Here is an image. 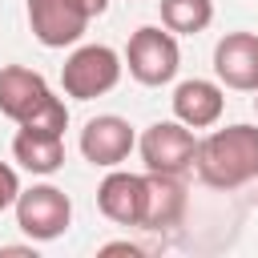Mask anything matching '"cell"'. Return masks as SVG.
<instances>
[{
	"mask_svg": "<svg viewBox=\"0 0 258 258\" xmlns=\"http://www.w3.org/2000/svg\"><path fill=\"white\" fill-rule=\"evenodd\" d=\"M101 254H141L137 246H129V242H105L101 246Z\"/></svg>",
	"mask_w": 258,
	"mask_h": 258,
	"instance_id": "16",
	"label": "cell"
},
{
	"mask_svg": "<svg viewBox=\"0 0 258 258\" xmlns=\"http://www.w3.org/2000/svg\"><path fill=\"white\" fill-rule=\"evenodd\" d=\"M137 153L145 161L149 173H185L194 169V153H198V137L189 125L173 121H153L141 137H137Z\"/></svg>",
	"mask_w": 258,
	"mask_h": 258,
	"instance_id": "6",
	"label": "cell"
},
{
	"mask_svg": "<svg viewBox=\"0 0 258 258\" xmlns=\"http://www.w3.org/2000/svg\"><path fill=\"white\" fill-rule=\"evenodd\" d=\"M185 214V185L177 173H149L145 169V218L141 230H169Z\"/></svg>",
	"mask_w": 258,
	"mask_h": 258,
	"instance_id": "12",
	"label": "cell"
},
{
	"mask_svg": "<svg viewBox=\"0 0 258 258\" xmlns=\"http://www.w3.org/2000/svg\"><path fill=\"white\" fill-rule=\"evenodd\" d=\"M52 97L56 93L48 89V81L36 69H28V64H4L0 69V113L8 121H16V125L32 121Z\"/></svg>",
	"mask_w": 258,
	"mask_h": 258,
	"instance_id": "8",
	"label": "cell"
},
{
	"mask_svg": "<svg viewBox=\"0 0 258 258\" xmlns=\"http://www.w3.org/2000/svg\"><path fill=\"white\" fill-rule=\"evenodd\" d=\"M173 117L189 129H210L222 121V109H226V93L218 81H206V77H189L173 89Z\"/></svg>",
	"mask_w": 258,
	"mask_h": 258,
	"instance_id": "11",
	"label": "cell"
},
{
	"mask_svg": "<svg viewBox=\"0 0 258 258\" xmlns=\"http://www.w3.org/2000/svg\"><path fill=\"white\" fill-rule=\"evenodd\" d=\"M16 194H20V173H16L8 161H0V214L16 202Z\"/></svg>",
	"mask_w": 258,
	"mask_h": 258,
	"instance_id": "15",
	"label": "cell"
},
{
	"mask_svg": "<svg viewBox=\"0 0 258 258\" xmlns=\"http://www.w3.org/2000/svg\"><path fill=\"white\" fill-rule=\"evenodd\" d=\"M97 210L117 226H137L141 230V218H145V173L109 169L105 181L97 185Z\"/></svg>",
	"mask_w": 258,
	"mask_h": 258,
	"instance_id": "10",
	"label": "cell"
},
{
	"mask_svg": "<svg viewBox=\"0 0 258 258\" xmlns=\"http://www.w3.org/2000/svg\"><path fill=\"white\" fill-rule=\"evenodd\" d=\"M194 169L210 189H238L258 177V125H226L198 141Z\"/></svg>",
	"mask_w": 258,
	"mask_h": 258,
	"instance_id": "1",
	"label": "cell"
},
{
	"mask_svg": "<svg viewBox=\"0 0 258 258\" xmlns=\"http://www.w3.org/2000/svg\"><path fill=\"white\" fill-rule=\"evenodd\" d=\"M157 4H161V24L173 36L206 32L214 20V0H157Z\"/></svg>",
	"mask_w": 258,
	"mask_h": 258,
	"instance_id": "14",
	"label": "cell"
},
{
	"mask_svg": "<svg viewBox=\"0 0 258 258\" xmlns=\"http://www.w3.org/2000/svg\"><path fill=\"white\" fill-rule=\"evenodd\" d=\"M214 73L226 89L254 93L258 89V32H226L214 44Z\"/></svg>",
	"mask_w": 258,
	"mask_h": 258,
	"instance_id": "9",
	"label": "cell"
},
{
	"mask_svg": "<svg viewBox=\"0 0 258 258\" xmlns=\"http://www.w3.org/2000/svg\"><path fill=\"white\" fill-rule=\"evenodd\" d=\"M12 210H16V226L32 242H52V238H60L73 226V202H69V194L56 189V185H48V181L20 189L16 202H12Z\"/></svg>",
	"mask_w": 258,
	"mask_h": 258,
	"instance_id": "5",
	"label": "cell"
},
{
	"mask_svg": "<svg viewBox=\"0 0 258 258\" xmlns=\"http://www.w3.org/2000/svg\"><path fill=\"white\" fill-rule=\"evenodd\" d=\"M133 145H137V133L117 113H101L81 129V153L89 165H101V169H117L133 153Z\"/></svg>",
	"mask_w": 258,
	"mask_h": 258,
	"instance_id": "7",
	"label": "cell"
},
{
	"mask_svg": "<svg viewBox=\"0 0 258 258\" xmlns=\"http://www.w3.org/2000/svg\"><path fill=\"white\" fill-rule=\"evenodd\" d=\"M12 157L20 161V169L48 177V173H56L64 165V137L60 133H48V129L20 125L16 137H12Z\"/></svg>",
	"mask_w": 258,
	"mask_h": 258,
	"instance_id": "13",
	"label": "cell"
},
{
	"mask_svg": "<svg viewBox=\"0 0 258 258\" xmlns=\"http://www.w3.org/2000/svg\"><path fill=\"white\" fill-rule=\"evenodd\" d=\"M125 64H129V77L141 81V85H149V89L153 85H169L177 77V69H181L177 36L165 24L161 28H153V24L137 28L129 36V44H125Z\"/></svg>",
	"mask_w": 258,
	"mask_h": 258,
	"instance_id": "4",
	"label": "cell"
},
{
	"mask_svg": "<svg viewBox=\"0 0 258 258\" xmlns=\"http://www.w3.org/2000/svg\"><path fill=\"white\" fill-rule=\"evenodd\" d=\"M254 113H258V89H254Z\"/></svg>",
	"mask_w": 258,
	"mask_h": 258,
	"instance_id": "17",
	"label": "cell"
},
{
	"mask_svg": "<svg viewBox=\"0 0 258 258\" xmlns=\"http://www.w3.org/2000/svg\"><path fill=\"white\" fill-rule=\"evenodd\" d=\"M105 8L109 0H28V28L44 48H69Z\"/></svg>",
	"mask_w": 258,
	"mask_h": 258,
	"instance_id": "2",
	"label": "cell"
},
{
	"mask_svg": "<svg viewBox=\"0 0 258 258\" xmlns=\"http://www.w3.org/2000/svg\"><path fill=\"white\" fill-rule=\"evenodd\" d=\"M121 69H125V60L109 44H81L60 64V85L73 101H93V97H105L117 89Z\"/></svg>",
	"mask_w": 258,
	"mask_h": 258,
	"instance_id": "3",
	"label": "cell"
}]
</instances>
